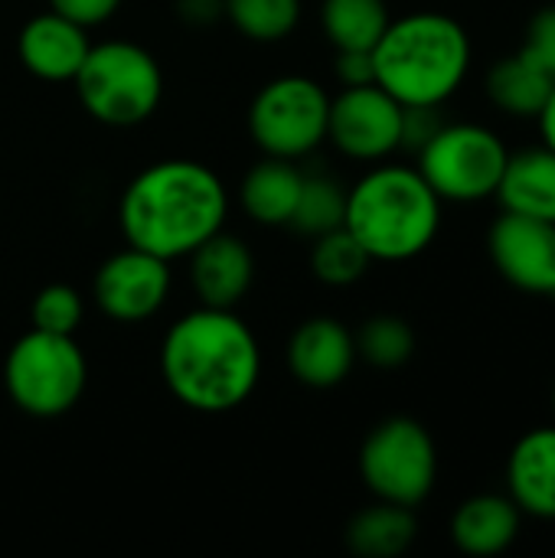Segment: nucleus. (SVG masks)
Here are the masks:
<instances>
[{
	"instance_id": "f257e3e1",
	"label": "nucleus",
	"mask_w": 555,
	"mask_h": 558,
	"mask_svg": "<svg viewBox=\"0 0 555 558\" xmlns=\"http://www.w3.org/2000/svg\"><path fill=\"white\" fill-rule=\"evenodd\" d=\"M160 373L177 402L203 415H222L255 392L262 350L242 317L200 304L167 330Z\"/></svg>"
},
{
	"instance_id": "f03ea898",
	"label": "nucleus",
	"mask_w": 555,
	"mask_h": 558,
	"mask_svg": "<svg viewBox=\"0 0 555 558\" xmlns=\"http://www.w3.org/2000/svg\"><path fill=\"white\" fill-rule=\"evenodd\" d=\"M229 193L200 160H157L121 193L118 222L124 242L167 262L190 255L226 226Z\"/></svg>"
},
{
	"instance_id": "7ed1b4c3",
	"label": "nucleus",
	"mask_w": 555,
	"mask_h": 558,
	"mask_svg": "<svg viewBox=\"0 0 555 558\" xmlns=\"http://www.w3.org/2000/svg\"><path fill=\"white\" fill-rule=\"evenodd\" d=\"M468 29L435 10L389 20L373 46L376 85L399 105H445L471 72Z\"/></svg>"
},
{
	"instance_id": "20e7f679",
	"label": "nucleus",
	"mask_w": 555,
	"mask_h": 558,
	"mask_svg": "<svg viewBox=\"0 0 555 558\" xmlns=\"http://www.w3.org/2000/svg\"><path fill=\"white\" fill-rule=\"evenodd\" d=\"M343 226L373 262H409L442 229V199L412 167H376L347 190Z\"/></svg>"
},
{
	"instance_id": "39448f33",
	"label": "nucleus",
	"mask_w": 555,
	"mask_h": 558,
	"mask_svg": "<svg viewBox=\"0 0 555 558\" xmlns=\"http://www.w3.org/2000/svg\"><path fill=\"white\" fill-rule=\"evenodd\" d=\"M72 82L82 108L111 128L147 121L164 95V72L157 59L144 46L124 39L92 46Z\"/></svg>"
},
{
	"instance_id": "423d86ee",
	"label": "nucleus",
	"mask_w": 555,
	"mask_h": 558,
	"mask_svg": "<svg viewBox=\"0 0 555 558\" xmlns=\"http://www.w3.org/2000/svg\"><path fill=\"white\" fill-rule=\"evenodd\" d=\"M85 383L88 363L79 343L36 327L10 347L3 363V386L13 405L33 418H56L75 409Z\"/></svg>"
},
{
	"instance_id": "0eeeda50",
	"label": "nucleus",
	"mask_w": 555,
	"mask_h": 558,
	"mask_svg": "<svg viewBox=\"0 0 555 558\" xmlns=\"http://www.w3.org/2000/svg\"><path fill=\"white\" fill-rule=\"evenodd\" d=\"M419 173L442 203H481L497 193L507 167V144L484 124H448L415 154Z\"/></svg>"
},
{
	"instance_id": "6e6552de",
	"label": "nucleus",
	"mask_w": 555,
	"mask_h": 558,
	"mask_svg": "<svg viewBox=\"0 0 555 558\" xmlns=\"http://www.w3.org/2000/svg\"><path fill=\"white\" fill-rule=\"evenodd\" d=\"M360 477L376 500L419 507L438 481V448L429 428L406 415L379 422L360 448Z\"/></svg>"
},
{
	"instance_id": "1a4fd4ad",
	"label": "nucleus",
	"mask_w": 555,
	"mask_h": 558,
	"mask_svg": "<svg viewBox=\"0 0 555 558\" xmlns=\"http://www.w3.org/2000/svg\"><path fill=\"white\" fill-rule=\"evenodd\" d=\"M330 95L307 75H281L258 88L249 134L268 157L298 160L327 137Z\"/></svg>"
},
{
	"instance_id": "9d476101",
	"label": "nucleus",
	"mask_w": 555,
	"mask_h": 558,
	"mask_svg": "<svg viewBox=\"0 0 555 558\" xmlns=\"http://www.w3.org/2000/svg\"><path fill=\"white\" fill-rule=\"evenodd\" d=\"M327 137L353 160H383L399 150L402 105L376 82L343 88L330 98Z\"/></svg>"
},
{
	"instance_id": "9b49d317",
	"label": "nucleus",
	"mask_w": 555,
	"mask_h": 558,
	"mask_svg": "<svg viewBox=\"0 0 555 558\" xmlns=\"http://www.w3.org/2000/svg\"><path fill=\"white\" fill-rule=\"evenodd\" d=\"M101 314L121 324L154 317L170 294V262L144 248L128 245L124 252L101 262L92 284Z\"/></svg>"
},
{
	"instance_id": "f8f14e48",
	"label": "nucleus",
	"mask_w": 555,
	"mask_h": 558,
	"mask_svg": "<svg viewBox=\"0 0 555 558\" xmlns=\"http://www.w3.org/2000/svg\"><path fill=\"white\" fill-rule=\"evenodd\" d=\"M487 252L507 284L555 301V222L504 213L491 226Z\"/></svg>"
},
{
	"instance_id": "ddd939ff",
	"label": "nucleus",
	"mask_w": 555,
	"mask_h": 558,
	"mask_svg": "<svg viewBox=\"0 0 555 558\" xmlns=\"http://www.w3.org/2000/svg\"><path fill=\"white\" fill-rule=\"evenodd\" d=\"M357 363V340L337 317H311L288 340L291 376L311 389L340 386Z\"/></svg>"
},
{
	"instance_id": "4468645a",
	"label": "nucleus",
	"mask_w": 555,
	"mask_h": 558,
	"mask_svg": "<svg viewBox=\"0 0 555 558\" xmlns=\"http://www.w3.org/2000/svg\"><path fill=\"white\" fill-rule=\"evenodd\" d=\"M88 49L92 43L85 26L56 10L33 16L16 36V56L23 69L43 82H72Z\"/></svg>"
},
{
	"instance_id": "2eb2a0df",
	"label": "nucleus",
	"mask_w": 555,
	"mask_h": 558,
	"mask_svg": "<svg viewBox=\"0 0 555 558\" xmlns=\"http://www.w3.org/2000/svg\"><path fill=\"white\" fill-rule=\"evenodd\" d=\"M255 258L249 245L222 229L190 252V281L203 307L232 311L252 288Z\"/></svg>"
},
{
	"instance_id": "dca6fc26",
	"label": "nucleus",
	"mask_w": 555,
	"mask_h": 558,
	"mask_svg": "<svg viewBox=\"0 0 555 558\" xmlns=\"http://www.w3.org/2000/svg\"><path fill=\"white\" fill-rule=\"evenodd\" d=\"M507 497L523 517L555 520V425L527 432L507 458Z\"/></svg>"
},
{
	"instance_id": "f3484780",
	"label": "nucleus",
	"mask_w": 555,
	"mask_h": 558,
	"mask_svg": "<svg viewBox=\"0 0 555 558\" xmlns=\"http://www.w3.org/2000/svg\"><path fill=\"white\" fill-rule=\"evenodd\" d=\"M523 513L507 494H478L464 500L451 517V543L474 558L507 553L520 536Z\"/></svg>"
},
{
	"instance_id": "a211bd4d",
	"label": "nucleus",
	"mask_w": 555,
	"mask_h": 558,
	"mask_svg": "<svg viewBox=\"0 0 555 558\" xmlns=\"http://www.w3.org/2000/svg\"><path fill=\"white\" fill-rule=\"evenodd\" d=\"M497 203L504 213H520L530 219L555 222V150L527 147L507 157L504 177L497 183Z\"/></svg>"
},
{
	"instance_id": "6ab92c4d",
	"label": "nucleus",
	"mask_w": 555,
	"mask_h": 558,
	"mask_svg": "<svg viewBox=\"0 0 555 558\" xmlns=\"http://www.w3.org/2000/svg\"><path fill=\"white\" fill-rule=\"evenodd\" d=\"M304 186V173L294 167V160L285 157H268L258 160L245 180H242V209L249 213V219L262 222V226H288L298 196Z\"/></svg>"
},
{
	"instance_id": "aec40b11",
	"label": "nucleus",
	"mask_w": 555,
	"mask_h": 558,
	"mask_svg": "<svg viewBox=\"0 0 555 558\" xmlns=\"http://www.w3.org/2000/svg\"><path fill=\"white\" fill-rule=\"evenodd\" d=\"M415 536H419V523L412 507H399L386 500L360 510L343 533L347 549L360 558H399L412 549Z\"/></svg>"
},
{
	"instance_id": "412c9836",
	"label": "nucleus",
	"mask_w": 555,
	"mask_h": 558,
	"mask_svg": "<svg viewBox=\"0 0 555 558\" xmlns=\"http://www.w3.org/2000/svg\"><path fill=\"white\" fill-rule=\"evenodd\" d=\"M555 78L533 65L523 52L504 56L487 72V98L514 118H536L553 92Z\"/></svg>"
},
{
	"instance_id": "4be33fe9",
	"label": "nucleus",
	"mask_w": 555,
	"mask_h": 558,
	"mask_svg": "<svg viewBox=\"0 0 555 558\" xmlns=\"http://www.w3.org/2000/svg\"><path fill=\"white\" fill-rule=\"evenodd\" d=\"M386 0H324L321 23L334 49H373L389 26Z\"/></svg>"
},
{
	"instance_id": "5701e85b",
	"label": "nucleus",
	"mask_w": 555,
	"mask_h": 558,
	"mask_svg": "<svg viewBox=\"0 0 555 558\" xmlns=\"http://www.w3.org/2000/svg\"><path fill=\"white\" fill-rule=\"evenodd\" d=\"M343 213H347V190L327 173H304V186L288 226L301 235L317 239L330 229H340Z\"/></svg>"
},
{
	"instance_id": "b1692460",
	"label": "nucleus",
	"mask_w": 555,
	"mask_h": 558,
	"mask_svg": "<svg viewBox=\"0 0 555 558\" xmlns=\"http://www.w3.org/2000/svg\"><path fill=\"white\" fill-rule=\"evenodd\" d=\"M370 265H373V258L366 255V248L353 239V232L347 226L330 229L314 239L311 271L317 275V281H324L330 288L357 284L370 271Z\"/></svg>"
},
{
	"instance_id": "393cba45",
	"label": "nucleus",
	"mask_w": 555,
	"mask_h": 558,
	"mask_svg": "<svg viewBox=\"0 0 555 558\" xmlns=\"http://www.w3.org/2000/svg\"><path fill=\"white\" fill-rule=\"evenodd\" d=\"M353 340H357V356H363L376 369H399L415 353V333L409 320L396 314L370 317Z\"/></svg>"
},
{
	"instance_id": "a878e982",
	"label": "nucleus",
	"mask_w": 555,
	"mask_h": 558,
	"mask_svg": "<svg viewBox=\"0 0 555 558\" xmlns=\"http://www.w3.org/2000/svg\"><path fill=\"white\" fill-rule=\"evenodd\" d=\"M226 20L255 43H278L298 26L301 0H226Z\"/></svg>"
},
{
	"instance_id": "bb28decb",
	"label": "nucleus",
	"mask_w": 555,
	"mask_h": 558,
	"mask_svg": "<svg viewBox=\"0 0 555 558\" xmlns=\"http://www.w3.org/2000/svg\"><path fill=\"white\" fill-rule=\"evenodd\" d=\"M82 314H85V307H82V298L72 284H46L33 298V307H29L36 330L62 333V337H72L79 330Z\"/></svg>"
},
{
	"instance_id": "cd10ccee",
	"label": "nucleus",
	"mask_w": 555,
	"mask_h": 558,
	"mask_svg": "<svg viewBox=\"0 0 555 558\" xmlns=\"http://www.w3.org/2000/svg\"><path fill=\"white\" fill-rule=\"evenodd\" d=\"M520 52H523L533 65H540L546 75H553L555 78V3L536 10V13L530 16Z\"/></svg>"
},
{
	"instance_id": "c85d7f7f",
	"label": "nucleus",
	"mask_w": 555,
	"mask_h": 558,
	"mask_svg": "<svg viewBox=\"0 0 555 558\" xmlns=\"http://www.w3.org/2000/svg\"><path fill=\"white\" fill-rule=\"evenodd\" d=\"M445 128L442 105H402V150L419 154Z\"/></svg>"
},
{
	"instance_id": "c756f323",
	"label": "nucleus",
	"mask_w": 555,
	"mask_h": 558,
	"mask_svg": "<svg viewBox=\"0 0 555 558\" xmlns=\"http://www.w3.org/2000/svg\"><path fill=\"white\" fill-rule=\"evenodd\" d=\"M334 72H337V78L343 82V88H353V85H373V82H376L373 49H337Z\"/></svg>"
},
{
	"instance_id": "7c9ffc66",
	"label": "nucleus",
	"mask_w": 555,
	"mask_h": 558,
	"mask_svg": "<svg viewBox=\"0 0 555 558\" xmlns=\"http://www.w3.org/2000/svg\"><path fill=\"white\" fill-rule=\"evenodd\" d=\"M121 0H49V10L75 20L79 26H98L105 20H111L118 13Z\"/></svg>"
},
{
	"instance_id": "2f4dec72",
	"label": "nucleus",
	"mask_w": 555,
	"mask_h": 558,
	"mask_svg": "<svg viewBox=\"0 0 555 558\" xmlns=\"http://www.w3.org/2000/svg\"><path fill=\"white\" fill-rule=\"evenodd\" d=\"M173 10L190 26H209L226 16V0H173Z\"/></svg>"
},
{
	"instance_id": "473e14b6",
	"label": "nucleus",
	"mask_w": 555,
	"mask_h": 558,
	"mask_svg": "<svg viewBox=\"0 0 555 558\" xmlns=\"http://www.w3.org/2000/svg\"><path fill=\"white\" fill-rule=\"evenodd\" d=\"M536 121H540L543 144L555 150V85H553V92H550V98H546V105H543V111L536 114Z\"/></svg>"
},
{
	"instance_id": "72a5a7b5",
	"label": "nucleus",
	"mask_w": 555,
	"mask_h": 558,
	"mask_svg": "<svg viewBox=\"0 0 555 558\" xmlns=\"http://www.w3.org/2000/svg\"><path fill=\"white\" fill-rule=\"evenodd\" d=\"M553 412H555V392H553Z\"/></svg>"
}]
</instances>
